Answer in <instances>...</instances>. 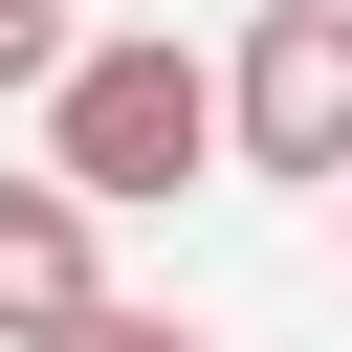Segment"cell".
<instances>
[{
    "mask_svg": "<svg viewBox=\"0 0 352 352\" xmlns=\"http://www.w3.org/2000/svg\"><path fill=\"white\" fill-rule=\"evenodd\" d=\"M220 154V66L198 44H66V88H44V176L110 220V198H176Z\"/></svg>",
    "mask_w": 352,
    "mask_h": 352,
    "instance_id": "1",
    "label": "cell"
},
{
    "mask_svg": "<svg viewBox=\"0 0 352 352\" xmlns=\"http://www.w3.org/2000/svg\"><path fill=\"white\" fill-rule=\"evenodd\" d=\"M220 132H242L264 176H352V0H264V44H242V88H220Z\"/></svg>",
    "mask_w": 352,
    "mask_h": 352,
    "instance_id": "2",
    "label": "cell"
},
{
    "mask_svg": "<svg viewBox=\"0 0 352 352\" xmlns=\"http://www.w3.org/2000/svg\"><path fill=\"white\" fill-rule=\"evenodd\" d=\"M110 286H88V198L66 176H0V352H66Z\"/></svg>",
    "mask_w": 352,
    "mask_h": 352,
    "instance_id": "3",
    "label": "cell"
},
{
    "mask_svg": "<svg viewBox=\"0 0 352 352\" xmlns=\"http://www.w3.org/2000/svg\"><path fill=\"white\" fill-rule=\"evenodd\" d=\"M0 88H66V0H0Z\"/></svg>",
    "mask_w": 352,
    "mask_h": 352,
    "instance_id": "4",
    "label": "cell"
},
{
    "mask_svg": "<svg viewBox=\"0 0 352 352\" xmlns=\"http://www.w3.org/2000/svg\"><path fill=\"white\" fill-rule=\"evenodd\" d=\"M66 352H198V330H176V308H88Z\"/></svg>",
    "mask_w": 352,
    "mask_h": 352,
    "instance_id": "5",
    "label": "cell"
},
{
    "mask_svg": "<svg viewBox=\"0 0 352 352\" xmlns=\"http://www.w3.org/2000/svg\"><path fill=\"white\" fill-rule=\"evenodd\" d=\"M330 198H352V176H330Z\"/></svg>",
    "mask_w": 352,
    "mask_h": 352,
    "instance_id": "6",
    "label": "cell"
}]
</instances>
